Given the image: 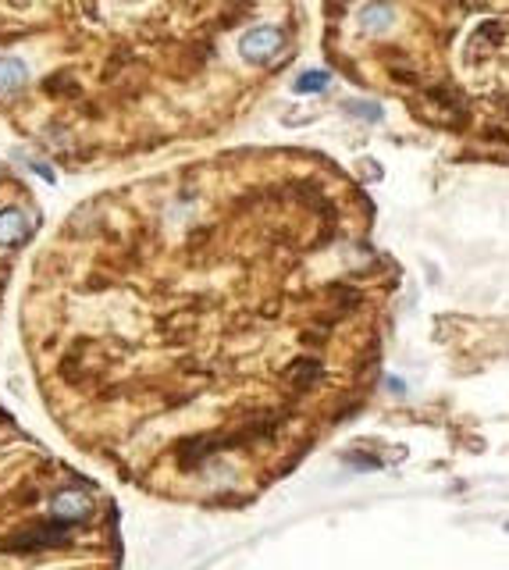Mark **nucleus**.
Wrapping results in <instances>:
<instances>
[{
  "mask_svg": "<svg viewBox=\"0 0 509 570\" xmlns=\"http://www.w3.org/2000/svg\"><path fill=\"white\" fill-rule=\"evenodd\" d=\"M342 111H349L353 118H363V122H381V107L378 104H363V100H346Z\"/></svg>",
  "mask_w": 509,
  "mask_h": 570,
  "instance_id": "0eeeda50",
  "label": "nucleus"
},
{
  "mask_svg": "<svg viewBox=\"0 0 509 570\" xmlns=\"http://www.w3.org/2000/svg\"><path fill=\"white\" fill-rule=\"evenodd\" d=\"M392 21H396V11L385 0H374V4H367L360 11V29H367V32H385Z\"/></svg>",
  "mask_w": 509,
  "mask_h": 570,
  "instance_id": "39448f33",
  "label": "nucleus"
},
{
  "mask_svg": "<svg viewBox=\"0 0 509 570\" xmlns=\"http://www.w3.org/2000/svg\"><path fill=\"white\" fill-rule=\"evenodd\" d=\"M328 82H331V75L317 68V71H303V75L296 79V86H292V89H296V93H321Z\"/></svg>",
  "mask_w": 509,
  "mask_h": 570,
  "instance_id": "423d86ee",
  "label": "nucleus"
},
{
  "mask_svg": "<svg viewBox=\"0 0 509 570\" xmlns=\"http://www.w3.org/2000/svg\"><path fill=\"white\" fill-rule=\"evenodd\" d=\"M25 79H29V68L21 57H0V93L4 96L18 93L25 86Z\"/></svg>",
  "mask_w": 509,
  "mask_h": 570,
  "instance_id": "20e7f679",
  "label": "nucleus"
},
{
  "mask_svg": "<svg viewBox=\"0 0 509 570\" xmlns=\"http://www.w3.org/2000/svg\"><path fill=\"white\" fill-rule=\"evenodd\" d=\"M54 514H57V521H64V524H75V521H86L89 517V499H86V492H61L57 499H54Z\"/></svg>",
  "mask_w": 509,
  "mask_h": 570,
  "instance_id": "f03ea898",
  "label": "nucleus"
},
{
  "mask_svg": "<svg viewBox=\"0 0 509 570\" xmlns=\"http://www.w3.org/2000/svg\"><path fill=\"white\" fill-rule=\"evenodd\" d=\"M281 43H285L281 29H274V25H256V29H250V32L243 36L239 54H243L246 61H267L271 54H278Z\"/></svg>",
  "mask_w": 509,
  "mask_h": 570,
  "instance_id": "f257e3e1",
  "label": "nucleus"
},
{
  "mask_svg": "<svg viewBox=\"0 0 509 570\" xmlns=\"http://www.w3.org/2000/svg\"><path fill=\"white\" fill-rule=\"evenodd\" d=\"M25 236H29V222H25V214H21V211H14V207L0 211V247H18Z\"/></svg>",
  "mask_w": 509,
  "mask_h": 570,
  "instance_id": "7ed1b4c3",
  "label": "nucleus"
}]
</instances>
